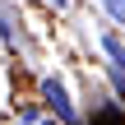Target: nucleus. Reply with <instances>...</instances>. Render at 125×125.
<instances>
[{"label": "nucleus", "mask_w": 125, "mask_h": 125, "mask_svg": "<svg viewBox=\"0 0 125 125\" xmlns=\"http://www.w3.org/2000/svg\"><path fill=\"white\" fill-rule=\"evenodd\" d=\"M42 102H46V107H51L65 125L79 121V116H74V102H70V93H65V83H60L56 74H46V79H42Z\"/></svg>", "instance_id": "1"}, {"label": "nucleus", "mask_w": 125, "mask_h": 125, "mask_svg": "<svg viewBox=\"0 0 125 125\" xmlns=\"http://www.w3.org/2000/svg\"><path fill=\"white\" fill-rule=\"evenodd\" d=\"M107 70H111V83H116V93L125 97V65H121V60H111Z\"/></svg>", "instance_id": "2"}, {"label": "nucleus", "mask_w": 125, "mask_h": 125, "mask_svg": "<svg viewBox=\"0 0 125 125\" xmlns=\"http://www.w3.org/2000/svg\"><path fill=\"white\" fill-rule=\"evenodd\" d=\"M107 14H111V19L125 28V0H107Z\"/></svg>", "instance_id": "3"}, {"label": "nucleus", "mask_w": 125, "mask_h": 125, "mask_svg": "<svg viewBox=\"0 0 125 125\" xmlns=\"http://www.w3.org/2000/svg\"><path fill=\"white\" fill-rule=\"evenodd\" d=\"M51 5H65V0H51Z\"/></svg>", "instance_id": "4"}]
</instances>
